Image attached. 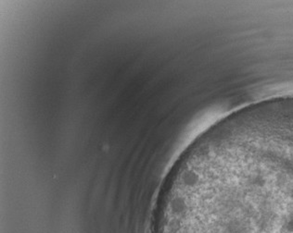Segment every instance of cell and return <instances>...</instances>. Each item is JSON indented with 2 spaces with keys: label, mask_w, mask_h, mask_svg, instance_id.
Listing matches in <instances>:
<instances>
[{
  "label": "cell",
  "mask_w": 293,
  "mask_h": 233,
  "mask_svg": "<svg viewBox=\"0 0 293 233\" xmlns=\"http://www.w3.org/2000/svg\"><path fill=\"white\" fill-rule=\"evenodd\" d=\"M226 233H249V226L242 219H231L227 221L225 227Z\"/></svg>",
  "instance_id": "1"
},
{
  "label": "cell",
  "mask_w": 293,
  "mask_h": 233,
  "mask_svg": "<svg viewBox=\"0 0 293 233\" xmlns=\"http://www.w3.org/2000/svg\"><path fill=\"white\" fill-rule=\"evenodd\" d=\"M284 230L287 233H293V215L286 219L284 223Z\"/></svg>",
  "instance_id": "2"
},
{
  "label": "cell",
  "mask_w": 293,
  "mask_h": 233,
  "mask_svg": "<svg viewBox=\"0 0 293 233\" xmlns=\"http://www.w3.org/2000/svg\"><path fill=\"white\" fill-rule=\"evenodd\" d=\"M288 196L290 198V200H291V202L293 204V185L289 189L288 191Z\"/></svg>",
  "instance_id": "3"
}]
</instances>
